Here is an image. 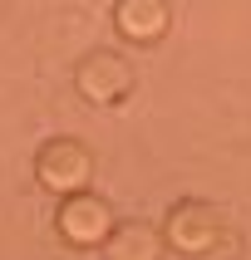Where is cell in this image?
<instances>
[{"label": "cell", "mask_w": 251, "mask_h": 260, "mask_svg": "<svg viewBox=\"0 0 251 260\" xmlns=\"http://www.w3.org/2000/svg\"><path fill=\"white\" fill-rule=\"evenodd\" d=\"M59 236L69 246H103L114 236V211L99 202V197H84L74 191L69 202L59 206Z\"/></svg>", "instance_id": "cell-1"}, {"label": "cell", "mask_w": 251, "mask_h": 260, "mask_svg": "<svg viewBox=\"0 0 251 260\" xmlns=\"http://www.w3.org/2000/svg\"><path fill=\"white\" fill-rule=\"evenodd\" d=\"M168 246H177L182 255H212L221 246V216L212 206H177L168 216Z\"/></svg>", "instance_id": "cell-2"}, {"label": "cell", "mask_w": 251, "mask_h": 260, "mask_svg": "<svg viewBox=\"0 0 251 260\" xmlns=\"http://www.w3.org/2000/svg\"><path fill=\"white\" fill-rule=\"evenodd\" d=\"M89 172H94V162L79 143H49L40 152V182L49 191H84L89 187Z\"/></svg>", "instance_id": "cell-3"}, {"label": "cell", "mask_w": 251, "mask_h": 260, "mask_svg": "<svg viewBox=\"0 0 251 260\" xmlns=\"http://www.w3.org/2000/svg\"><path fill=\"white\" fill-rule=\"evenodd\" d=\"M128 69H123V59L114 54H89L84 64H79V93H84L89 103H123V93H128Z\"/></svg>", "instance_id": "cell-4"}, {"label": "cell", "mask_w": 251, "mask_h": 260, "mask_svg": "<svg viewBox=\"0 0 251 260\" xmlns=\"http://www.w3.org/2000/svg\"><path fill=\"white\" fill-rule=\"evenodd\" d=\"M114 20L133 44H153L168 35V0H118Z\"/></svg>", "instance_id": "cell-5"}, {"label": "cell", "mask_w": 251, "mask_h": 260, "mask_svg": "<svg viewBox=\"0 0 251 260\" xmlns=\"http://www.w3.org/2000/svg\"><path fill=\"white\" fill-rule=\"evenodd\" d=\"M162 255V236L158 226H143V221H128L108 236V260H158Z\"/></svg>", "instance_id": "cell-6"}]
</instances>
